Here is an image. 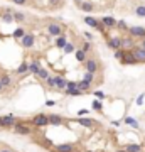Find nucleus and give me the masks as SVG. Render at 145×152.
Returning a JSON list of instances; mask_svg holds the SVG:
<instances>
[{
  "instance_id": "nucleus-1",
  "label": "nucleus",
  "mask_w": 145,
  "mask_h": 152,
  "mask_svg": "<svg viewBox=\"0 0 145 152\" xmlns=\"http://www.w3.org/2000/svg\"><path fill=\"white\" fill-rule=\"evenodd\" d=\"M49 122H47V117H46V113H39V115H35L32 118V125L34 127H46Z\"/></svg>"
},
{
  "instance_id": "nucleus-2",
  "label": "nucleus",
  "mask_w": 145,
  "mask_h": 152,
  "mask_svg": "<svg viewBox=\"0 0 145 152\" xmlns=\"http://www.w3.org/2000/svg\"><path fill=\"white\" fill-rule=\"evenodd\" d=\"M84 24H86V26H90V27H93V29H100L101 32L105 31V29L101 27V26H100V22H98V19H96V17H91V15H86V17H84Z\"/></svg>"
},
{
  "instance_id": "nucleus-3",
  "label": "nucleus",
  "mask_w": 145,
  "mask_h": 152,
  "mask_svg": "<svg viewBox=\"0 0 145 152\" xmlns=\"http://www.w3.org/2000/svg\"><path fill=\"white\" fill-rule=\"evenodd\" d=\"M47 32L51 36H54V37H59V36H62V27L59 26V24H49L47 26Z\"/></svg>"
},
{
  "instance_id": "nucleus-4",
  "label": "nucleus",
  "mask_w": 145,
  "mask_h": 152,
  "mask_svg": "<svg viewBox=\"0 0 145 152\" xmlns=\"http://www.w3.org/2000/svg\"><path fill=\"white\" fill-rule=\"evenodd\" d=\"M84 68H86V73L95 75L98 71V63L95 61V59H86V61H84Z\"/></svg>"
},
{
  "instance_id": "nucleus-5",
  "label": "nucleus",
  "mask_w": 145,
  "mask_h": 152,
  "mask_svg": "<svg viewBox=\"0 0 145 152\" xmlns=\"http://www.w3.org/2000/svg\"><path fill=\"white\" fill-rule=\"evenodd\" d=\"M17 124L15 117L12 115H7V117H0V127H14Z\"/></svg>"
},
{
  "instance_id": "nucleus-6",
  "label": "nucleus",
  "mask_w": 145,
  "mask_h": 152,
  "mask_svg": "<svg viewBox=\"0 0 145 152\" xmlns=\"http://www.w3.org/2000/svg\"><path fill=\"white\" fill-rule=\"evenodd\" d=\"M21 44H22V48H32L34 46V36L25 32V36L21 39Z\"/></svg>"
},
{
  "instance_id": "nucleus-7",
  "label": "nucleus",
  "mask_w": 145,
  "mask_h": 152,
  "mask_svg": "<svg viewBox=\"0 0 145 152\" xmlns=\"http://www.w3.org/2000/svg\"><path fill=\"white\" fill-rule=\"evenodd\" d=\"M128 32H130L132 37H145V27H138V26H135V27L128 29Z\"/></svg>"
},
{
  "instance_id": "nucleus-8",
  "label": "nucleus",
  "mask_w": 145,
  "mask_h": 152,
  "mask_svg": "<svg viewBox=\"0 0 145 152\" xmlns=\"http://www.w3.org/2000/svg\"><path fill=\"white\" fill-rule=\"evenodd\" d=\"M132 56H133V58L137 59V63H145V49H142V48L133 49Z\"/></svg>"
},
{
  "instance_id": "nucleus-9",
  "label": "nucleus",
  "mask_w": 145,
  "mask_h": 152,
  "mask_svg": "<svg viewBox=\"0 0 145 152\" xmlns=\"http://www.w3.org/2000/svg\"><path fill=\"white\" fill-rule=\"evenodd\" d=\"M14 132H15V134H19V135H29V134H30V129L25 127V125L15 124L14 125Z\"/></svg>"
},
{
  "instance_id": "nucleus-10",
  "label": "nucleus",
  "mask_w": 145,
  "mask_h": 152,
  "mask_svg": "<svg viewBox=\"0 0 145 152\" xmlns=\"http://www.w3.org/2000/svg\"><path fill=\"white\" fill-rule=\"evenodd\" d=\"M66 85H68V81H66V78H64V76H54V86H56V88H59V90H66Z\"/></svg>"
},
{
  "instance_id": "nucleus-11",
  "label": "nucleus",
  "mask_w": 145,
  "mask_h": 152,
  "mask_svg": "<svg viewBox=\"0 0 145 152\" xmlns=\"http://www.w3.org/2000/svg\"><path fill=\"white\" fill-rule=\"evenodd\" d=\"M39 68H41V64H39V61H37V59H34L32 63H27V73H32V75H35V73L39 71Z\"/></svg>"
},
{
  "instance_id": "nucleus-12",
  "label": "nucleus",
  "mask_w": 145,
  "mask_h": 152,
  "mask_svg": "<svg viewBox=\"0 0 145 152\" xmlns=\"http://www.w3.org/2000/svg\"><path fill=\"white\" fill-rule=\"evenodd\" d=\"M101 22H103L105 27H108V29H111V27H115V26H117V19H113V17H103Z\"/></svg>"
},
{
  "instance_id": "nucleus-13",
  "label": "nucleus",
  "mask_w": 145,
  "mask_h": 152,
  "mask_svg": "<svg viewBox=\"0 0 145 152\" xmlns=\"http://www.w3.org/2000/svg\"><path fill=\"white\" fill-rule=\"evenodd\" d=\"M120 42H122V37H113V39L108 41V48L117 51V49H120Z\"/></svg>"
},
{
  "instance_id": "nucleus-14",
  "label": "nucleus",
  "mask_w": 145,
  "mask_h": 152,
  "mask_svg": "<svg viewBox=\"0 0 145 152\" xmlns=\"http://www.w3.org/2000/svg\"><path fill=\"white\" fill-rule=\"evenodd\" d=\"M2 21L5 22V24H12V22H14V12L5 10V12L2 14Z\"/></svg>"
},
{
  "instance_id": "nucleus-15",
  "label": "nucleus",
  "mask_w": 145,
  "mask_h": 152,
  "mask_svg": "<svg viewBox=\"0 0 145 152\" xmlns=\"http://www.w3.org/2000/svg\"><path fill=\"white\" fill-rule=\"evenodd\" d=\"M133 46V39L132 37H123L122 42H120V49H128Z\"/></svg>"
},
{
  "instance_id": "nucleus-16",
  "label": "nucleus",
  "mask_w": 145,
  "mask_h": 152,
  "mask_svg": "<svg viewBox=\"0 0 145 152\" xmlns=\"http://www.w3.org/2000/svg\"><path fill=\"white\" fill-rule=\"evenodd\" d=\"M56 152H73V144H61L56 147Z\"/></svg>"
},
{
  "instance_id": "nucleus-17",
  "label": "nucleus",
  "mask_w": 145,
  "mask_h": 152,
  "mask_svg": "<svg viewBox=\"0 0 145 152\" xmlns=\"http://www.w3.org/2000/svg\"><path fill=\"white\" fill-rule=\"evenodd\" d=\"M47 122H49V124H52V125H61L62 124V118L59 117V115H49Z\"/></svg>"
},
{
  "instance_id": "nucleus-18",
  "label": "nucleus",
  "mask_w": 145,
  "mask_h": 152,
  "mask_svg": "<svg viewBox=\"0 0 145 152\" xmlns=\"http://www.w3.org/2000/svg\"><path fill=\"white\" fill-rule=\"evenodd\" d=\"M90 86L91 85L88 83V81H84V80L83 81H78V90L81 91V93H86V91L90 90Z\"/></svg>"
},
{
  "instance_id": "nucleus-19",
  "label": "nucleus",
  "mask_w": 145,
  "mask_h": 152,
  "mask_svg": "<svg viewBox=\"0 0 145 152\" xmlns=\"http://www.w3.org/2000/svg\"><path fill=\"white\" fill-rule=\"evenodd\" d=\"M122 63H125V64H137V59L132 54H127V53H125V58L122 59Z\"/></svg>"
},
{
  "instance_id": "nucleus-20",
  "label": "nucleus",
  "mask_w": 145,
  "mask_h": 152,
  "mask_svg": "<svg viewBox=\"0 0 145 152\" xmlns=\"http://www.w3.org/2000/svg\"><path fill=\"white\" fill-rule=\"evenodd\" d=\"M35 76H37V78H41V80H47V78H49V71H47V69H44V68H39V71L35 73Z\"/></svg>"
},
{
  "instance_id": "nucleus-21",
  "label": "nucleus",
  "mask_w": 145,
  "mask_h": 152,
  "mask_svg": "<svg viewBox=\"0 0 145 152\" xmlns=\"http://www.w3.org/2000/svg\"><path fill=\"white\" fill-rule=\"evenodd\" d=\"M66 42H68V41H66V36L62 34V36H59V37L56 39V46H57L59 49H62L64 46H66Z\"/></svg>"
},
{
  "instance_id": "nucleus-22",
  "label": "nucleus",
  "mask_w": 145,
  "mask_h": 152,
  "mask_svg": "<svg viewBox=\"0 0 145 152\" xmlns=\"http://www.w3.org/2000/svg\"><path fill=\"white\" fill-rule=\"evenodd\" d=\"M78 124L79 125H83V127H93V125H95V122H93V120H90V118H79V120H78Z\"/></svg>"
},
{
  "instance_id": "nucleus-23",
  "label": "nucleus",
  "mask_w": 145,
  "mask_h": 152,
  "mask_svg": "<svg viewBox=\"0 0 145 152\" xmlns=\"http://www.w3.org/2000/svg\"><path fill=\"white\" fill-rule=\"evenodd\" d=\"M74 56H76V59H78L79 63H84V61H86V53H83L81 49L74 51Z\"/></svg>"
},
{
  "instance_id": "nucleus-24",
  "label": "nucleus",
  "mask_w": 145,
  "mask_h": 152,
  "mask_svg": "<svg viewBox=\"0 0 145 152\" xmlns=\"http://www.w3.org/2000/svg\"><path fill=\"white\" fill-rule=\"evenodd\" d=\"M76 88H78V81H68V85H66V90H64V91L69 95L71 91L76 90Z\"/></svg>"
},
{
  "instance_id": "nucleus-25",
  "label": "nucleus",
  "mask_w": 145,
  "mask_h": 152,
  "mask_svg": "<svg viewBox=\"0 0 145 152\" xmlns=\"http://www.w3.org/2000/svg\"><path fill=\"white\" fill-rule=\"evenodd\" d=\"M62 51H64V54H71V53H74V51H76V48H74V44L66 42V46L62 48Z\"/></svg>"
},
{
  "instance_id": "nucleus-26",
  "label": "nucleus",
  "mask_w": 145,
  "mask_h": 152,
  "mask_svg": "<svg viewBox=\"0 0 145 152\" xmlns=\"http://www.w3.org/2000/svg\"><path fill=\"white\" fill-rule=\"evenodd\" d=\"M125 151L127 152H142V147H140V145H135V144H128Z\"/></svg>"
},
{
  "instance_id": "nucleus-27",
  "label": "nucleus",
  "mask_w": 145,
  "mask_h": 152,
  "mask_svg": "<svg viewBox=\"0 0 145 152\" xmlns=\"http://www.w3.org/2000/svg\"><path fill=\"white\" fill-rule=\"evenodd\" d=\"M10 83H12V80H10V76H8V75H4L2 78H0V85H2L4 88H5V86H8Z\"/></svg>"
},
{
  "instance_id": "nucleus-28",
  "label": "nucleus",
  "mask_w": 145,
  "mask_h": 152,
  "mask_svg": "<svg viewBox=\"0 0 145 152\" xmlns=\"http://www.w3.org/2000/svg\"><path fill=\"white\" fill-rule=\"evenodd\" d=\"M24 36H25V31H24L22 27H17L14 31V37H15V39H22Z\"/></svg>"
},
{
  "instance_id": "nucleus-29",
  "label": "nucleus",
  "mask_w": 145,
  "mask_h": 152,
  "mask_svg": "<svg viewBox=\"0 0 145 152\" xmlns=\"http://www.w3.org/2000/svg\"><path fill=\"white\" fill-rule=\"evenodd\" d=\"M17 73H19V75H25V73H27V63L22 61V63H21V66L17 68Z\"/></svg>"
},
{
  "instance_id": "nucleus-30",
  "label": "nucleus",
  "mask_w": 145,
  "mask_h": 152,
  "mask_svg": "<svg viewBox=\"0 0 145 152\" xmlns=\"http://www.w3.org/2000/svg\"><path fill=\"white\" fill-rule=\"evenodd\" d=\"M79 7H81V10H84V12H91V10H93V4H90V2H83Z\"/></svg>"
},
{
  "instance_id": "nucleus-31",
  "label": "nucleus",
  "mask_w": 145,
  "mask_h": 152,
  "mask_svg": "<svg viewBox=\"0 0 145 152\" xmlns=\"http://www.w3.org/2000/svg\"><path fill=\"white\" fill-rule=\"evenodd\" d=\"M125 124L130 125V127H135V129L138 127V122L135 120V118H132V117H127V118H125Z\"/></svg>"
},
{
  "instance_id": "nucleus-32",
  "label": "nucleus",
  "mask_w": 145,
  "mask_h": 152,
  "mask_svg": "<svg viewBox=\"0 0 145 152\" xmlns=\"http://www.w3.org/2000/svg\"><path fill=\"white\" fill-rule=\"evenodd\" d=\"M135 14H137L138 17H145V5H138V7L135 9Z\"/></svg>"
},
{
  "instance_id": "nucleus-33",
  "label": "nucleus",
  "mask_w": 145,
  "mask_h": 152,
  "mask_svg": "<svg viewBox=\"0 0 145 152\" xmlns=\"http://www.w3.org/2000/svg\"><path fill=\"white\" fill-rule=\"evenodd\" d=\"M14 21H17V22L25 21V15L22 14V12H14Z\"/></svg>"
},
{
  "instance_id": "nucleus-34",
  "label": "nucleus",
  "mask_w": 145,
  "mask_h": 152,
  "mask_svg": "<svg viewBox=\"0 0 145 152\" xmlns=\"http://www.w3.org/2000/svg\"><path fill=\"white\" fill-rule=\"evenodd\" d=\"M115 58L122 61V59L125 58V51H123V49H117V51H115Z\"/></svg>"
},
{
  "instance_id": "nucleus-35",
  "label": "nucleus",
  "mask_w": 145,
  "mask_h": 152,
  "mask_svg": "<svg viewBox=\"0 0 145 152\" xmlns=\"http://www.w3.org/2000/svg\"><path fill=\"white\" fill-rule=\"evenodd\" d=\"M81 51H83V53H90L91 51V42H83V46H81Z\"/></svg>"
},
{
  "instance_id": "nucleus-36",
  "label": "nucleus",
  "mask_w": 145,
  "mask_h": 152,
  "mask_svg": "<svg viewBox=\"0 0 145 152\" xmlns=\"http://www.w3.org/2000/svg\"><path fill=\"white\" fill-rule=\"evenodd\" d=\"M84 81H88V83L91 85V81L95 80V75H91V73H84V78H83Z\"/></svg>"
},
{
  "instance_id": "nucleus-37",
  "label": "nucleus",
  "mask_w": 145,
  "mask_h": 152,
  "mask_svg": "<svg viewBox=\"0 0 145 152\" xmlns=\"http://www.w3.org/2000/svg\"><path fill=\"white\" fill-rule=\"evenodd\" d=\"M93 108H95V110H101V103H100L98 100H93Z\"/></svg>"
},
{
  "instance_id": "nucleus-38",
  "label": "nucleus",
  "mask_w": 145,
  "mask_h": 152,
  "mask_svg": "<svg viewBox=\"0 0 145 152\" xmlns=\"http://www.w3.org/2000/svg\"><path fill=\"white\" fill-rule=\"evenodd\" d=\"M95 97L100 98V100H103V98H105V93H103V91H100V90H96V91H95Z\"/></svg>"
},
{
  "instance_id": "nucleus-39",
  "label": "nucleus",
  "mask_w": 145,
  "mask_h": 152,
  "mask_svg": "<svg viewBox=\"0 0 145 152\" xmlns=\"http://www.w3.org/2000/svg\"><path fill=\"white\" fill-rule=\"evenodd\" d=\"M115 27H118V29H127V24H125L123 21H120V22H117V26Z\"/></svg>"
},
{
  "instance_id": "nucleus-40",
  "label": "nucleus",
  "mask_w": 145,
  "mask_h": 152,
  "mask_svg": "<svg viewBox=\"0 0 145 152\" xmlns=\"http://www.w3.org/2000/svg\"><path fill=\"white\" fill-rule=\"evenodd\" d=\"M46 83H47V86H54V78H52V76H49L47 80H46Z\"/></svg>"
},
{
  "instance_id": "nucleus-41",
  "label": "nucleus",
  "mask_w": 145,
  "mask_h": 152,
  "mask_svg": "<svg viewBox=\"0 0 145 152\" xmlns=\"http://www.w3.org/2000/svg\"><path fill=\"white\" fill-rule=\"evenodd\" d=\"M88 113H90V112L86 110V108H81V110L78 112V115H79V117H84V115H88Z\"/></svg>"
},
{
  "instance_id": "nucleus-42",
  "label": "nucleus",
  "mask_w": 145,
  "mask_h": 152,
  "mask_svg": "<svg viewBox=\"0 0 145 152\" xmlns=\"http://www.w3.org/2000/svg\"><path fill=\"white\" fill-rule=\"evenodd\" d=\"M12 2H14L15 5H24V4H25L27 0H12Z\"/></svg>"
},
{
  "instance_id": "nucleus-43",
  "label": "nucleus",
  "mask_w": 145,
  "mask_h": 152,
  "mask_svg": "<svg viewBox=\"0 0 145 152\" xmlns=\"http://www.w3.org/2000/svg\"><path fill=\"white\" fill-rule=\"evenodd\" d=\"M69 95H73V97H78V95H81V91H79V90L76 88V90H73V91H71Z\"/></svg>"
},
{
  "instance_id": "nucleus-44",
  "label": "nucleus",
  "mask_w": 145,
  "mask_h": 152,
  "mask_svg": "<svg viewBox=\"0 0 145 152\" xmlns=\"http://www.w3.org/2000/svg\"><path fill=\"white\" fill-rule=\"evenodd\" d=\"M140 48L145 49V37H142V41H140Z\"/></svg>"
},
{
  "instance_id": "nucleus-45",
  "label": "nucleus",
  "mask_w": 145,
  "mask_h": 152,
  "mask_svg": "<svg viewBox=\"0 0 145 152\" xmlns=\"http://www.w3.org/2000/svg\"><path fill=\"white\" fill-rule=\"evenodd\" d=\"M46 105H47V107H54V102H52V100H49V102H46Z\"/></svg>"
},
{
  "instance_id": "nucleus-46",
  "label": "nucleus",
  "mask_w": 145,
  "mask_h": 152,
  "mask_svg": "<svg viewBox=\"0 0 145 152\" xmlns=\"http://www.w3.org/2000/svg\"><path fill=\"white\" fill-rule=\"evenodd\" d=\"M84 36H86V39H93V36H91L90 32H84Z\"/></svg>"
},
{
  "instance_id": "nucleus-47",
  "label": "nucleus",
  "mask_w": 145,
  "mask_h": 152,
  "mask_svg": "<svg viewBox=\"0 0 145 152\" xmlns=\"http://www.w3.org/2000/svg\"><path fill=\"white\" fill-rule=\"evenodd\" d=\"M0 152H12V151H8V149H4V151H0Z\"/></svg>"
},
{
  "instance_id": "nucleus-48",
  "label": "nucleus",
  "mask_w": 145,
  "mask_h": 152,
  "mask_svg": "<svg viewBox=\"0 0 145 152\" xmlns=\"http://www.w3.org/2000/svg\"><path fill=\"white\" fill-rule=\"evenodd\" d=\"M117 152H127V151H125V149H122V151H117Z\"/></svg>"
},
{
  "instance_id": "nucleus-49",
  "label": "nucleus",
  "mask_w": 145,
  "mask_h": 152,
  "mask_svg": "<svg viewBox=\"0 0 145 152\" xmlns=\"http://www.w3.org/2000/svg\"><path fill=\"white\" fill-rule=\"evenodd\" d=\"M2 90H4V86H2V85H0V91H2Z\"/></svg>"
},
{
  "instance_id": "nucleus-50",
  "label": "nucleus",
  "mask_w": 145,
  "mask_h": 152,
  "mask_svg": "<svg viewBox=\"0 0 145 152\" xmlns=\"http://www.w3.org/2000/svg\"><path fill=\"white\" fill-rule=\"evenodd\" d=\"M88 152H91V151H88Z\"/></svg>"
}]
</instances>
